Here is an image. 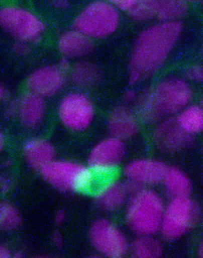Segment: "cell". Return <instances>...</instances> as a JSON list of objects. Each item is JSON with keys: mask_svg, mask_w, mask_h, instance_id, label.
Instances as JSON below:
<instances>
[{"mask_svg": "<svg viewBox=\"0 0 203 258\" xmlns=\"http://www.w3.org/2000/svg\"><path fill=\"white\" fill-rule=\"evenodd\" d=\"M20 214L14 206L7 202L2 203L0 206V225L5 230L12 231L21 224Z\"/></svg>", "mask_w": 203, "mask_h": 258, "instance_id": "cell-26", "label": "cell"}, {"mask_svg": "<svg viewBox=\"0 0 203 258\" xmlns=\"http://www.w3.org/2000/svg\"><path fill=\"white\" fill-rule=\"evenodd\" d=\"M182 30L181 24L176 21L161 22L141 32L130 59L129 82L131 85L149 78L162 68Z\"/></svg>", "mask_w": 203, "mask_h": 258, "instance_id": "cell-1", "label": "cell"}, {"mask_svg": "<svg viewBox=\"0 0 203 258\" xmlns=\"http://www.w3.org/2000/svg\"><path fill=\"white\" fill-rule=\"evenodd\" d=\"M135 102L138 117L145 123L153 124L163 120V115L154 98L153 88L144 89L138 95Z\"/></svg>", "mask_w": 203, "mask_h": 258, "instance_id": "cell-20", "label": "cell"}, {"mask_svg": "<svg viewBox=\"0 0 203 258\" xmlns=\"http://www.w3.org/2000/svg\"><path fill=\"white\" fill-rule=\"evenodd\" d=\"M166 204L155 190L142 187L129 196L125 218L131 230L137 235L159 233Z\"/></svg>", "mask_w": 203, "mask_h": 258, "instance_id": "cell-2", "label": "cell"}, {"mask_svg": "<svg viewBox=\"0 0 203 258\" xmlns=\"http://www.w3.org/2000/svg\"><path fill=\"white\" fill-rule=\"evenodd\" d=\"M167 167L162 161L141 158L128 163L124 172L128 180L146 187L162 183Z\"/></svg>", "mask_w": 203, "mask_h": 258, "instance_id": "cell-12", "label": "cell"}, {"mask_svg": "<svg viewBox=\"0 0 203 258\" xmlns=\"http://www.w3.org/2000/svg\"><path fill=\"white\" fill-rule=\"evenodd\" d=\"M138 117L137 113L128 106H117L113 109L108 118L110 134L121 141L130 140L139 129Z\"/></svg>", "mask_w": 203, "mask_h": 258, "instance_id": "cell-14", "label": "cell"}, {"mask_svg": "<svg viewBox=\"0 0 203 258\" xmlns=\"http://www.w3.org/2000/svg\"><path fill=\"white\" fill-rule=\"evenodd\" d=\"M188 10L187 3L183 1L165 0L159 1L157 12V18L162 22L178 21L182 17Z\"/></svg>", "mask_w": 203, "mask_h": 258, "instance_id": "cell-24", "label": "cell"}, {"mask_svg": "<svg viewBox=\"0 0 203 258\" xmlns=\"http://www.w3.org/2000/svg\"><path fill=\"white\" fill-rule=\"evenodd\" d=\"M11 186V183L9 180L6 177H3L1 179V190L2 192H7Z\"/></svg>", "mask_w": 203, "mask_h": 258, "instance_id": "cell-34", "label": "cell"}, {"mask_svg": "<svg viewBox=\"0 0 203 258\" xmlns=\"http://www.w3.org/2000/svg\"><path fill=\"white\" fill-rule=\"evenodd\" d=\"M24 154L27 163L35 169L41 170L55 160L53 145L43 139L28 141L25 145Z\"/></svg>", "mask_w": 203, "mask_h": 258, "instance_id": "cell-18", "label": "cell"}, {"mask_svg": "<svg viewBox=\"0 0 203 258\" xmlns=\"http://www.w3.org/2000/svg\"><path fill=\"white\" fill-rule=\"evenodd\" d=\"M14 50L16 54L19 55H25L30 52V47L27 43L25 42L19 41L14 45Z\"/></svg>", "mask_w": 203, "mask_h": 258, "instance_id": "cell-29", "label": "cell"}, {"mask_svg": "<svg viewBox=\"0 0 203 258\" xmlns=\"http://www.w3.org/2000/svg\"><path fill=\"white\" fill-rule=\"evenodd\" d=\"M201 223L203 225V211L201 212Z\"/></svg>", "mask_w": 203, "mask_h": 258, "instance_id": "cell-42", "label": "cell"}, {"mask_svg": "<svg viewBox=\"0 0 203 258\" xmlns=\"http://www.w3.org/2000/svg\"><path fill=\"white\" fill-rule=\"evenodd\" d=\"M10 93L9 90L5 86H1L0 88V99L2 102L8 101L9 99Z\"/></svg>", "mask_w": 203, "mask_h": 258, "instance_id": "cell-32", "label": "cell"}, {"mask_svg": "<svg viewBox=\"0 0 203 258\" xmlns=\"http://www.w3.org/2000/svg\"><path fill=\"white\" fill-rule=\"evenodd\" d=\"M14 256L17 258L21 257L22 256V253H21L20 252L16 253Z\"/></svg>", "mask_w": 203, "mask_h": 258, "instance_id": "cell-41", "label": "cell"}, {"mask_svg": "<svg viewBox=\"0 0 203 258\" xmlns=\"http://www.w3.org/2000/svg\"><path fill=\"white\" fill-rule=\"evenodd\" d=\"M53 241L57 246H61L63 244V239L62 234L56 231L53 235Z\"/></svg>", "mask_w": 203, "mask_h": 258, "instance_id": "cell-33", "label": "cell"}, {"mask_svg": "<svg viewBox=\"0 0 203 258\" xmlns=\"http://www.w3.org/2000/svg\"><path fill=\"white\" fill-rule=\"evenodd\" d=\"M89 237L93 246L103 256L120 258L130 251V246L123 232L107 219L94 222L90 229Z\"/></svg>", "mask_w": 203, "mask_h": 258, "instance_id": "cell-8", "label": "cell"}, {"mask_svg": "<svg viewBox=\"0 0 203 258\" xmlns=\"http://www.w3.org/2000/svg\"><path fill=\"white\" fill-rule=\"evenodd\" d=\"M65 72L59 67H41L29 77L27 85L30 91L43 98L56 95L66 85Z\"/></svg>", "mask_w": 203, "mask_h": 258, "instance_id": "cell-13", "label": "cell"}, {"mask_svg": "<svg viewBox=\"0 0 203 258\" xmlns=\"http://www.w3.org/2000/svg\"><path fill=\"white\" fill-rule=\"evenodd\" d=\"M138 95L133 90H128L126 91L124 95V99L125 102L131 103L136 101Z\"/></svg>", "mask_w": 203, "mask_h": 258, "instance_id": "cell-31", "label": "cell"}, {"mask_svg": "<svg viewBox=\"0 0 203 258\" xmlns=\"http://www.w3.org/2000/svg\"><path fill=\"white\" fill-rule=\"evenodd\" d=\"M153 140L161 152L167 154L181 153L192 147L194 137L180 126L176 117H169L160 121L154 129Z\"/></svg>", "mask_w": 203, "mask_h": 258, "instance_id": "cell-10", "label": "cell"}, {"mask_svg": "<svg viewBox=\"0 0 203 258\" xmlns=\"http://www.w3.org/2000/svg\"><path fill=\"white\" fill-rule=\"evenodd\" d=\"M155 235H138L130 245L131 255L137 258H158L163 254L162 242Z\"/></svg>", "mask_w": 203, "mask_h": 258, "instance_id": "cell-22", "label": "cell"}, {"mask_svg": "<svg viewBox=\"0 0 203 258\" xmlns=\"http://www.w3.org/2000/svg\"><path fill=\"white\" fill-rule=\"evenodd\" d=\"M119 21L118 10L111 2H95L82 10L73 27L90 38H102L114 33Z\"/></svg>", "mask_w": 203, "mask_h": 258, "instance_id": "cell-4", "label": "cell"}, {"mask_svg": "<svg viewBox=\"0 0 203 258\" xmlns=\"http://www.w3.org/2000/svg\"><path fill=\"white\" fill-rule=\"evenodd\" d=\"M12 256L11 251L6 246L0 248V258H9Z\"/></svg>", "mask_w": 203, "mask_h": 258, "instance_id": "cell-35", "label": "cell"}, {"mask_svg": "<svg viewBox=\"0 0 203 258\" xmlns=\"http://www.w3.org/2000/svg\"><path fill=\"white\" fill-rule=\"evenodd\" d=\"M52 4L56 8L64 9L69 6V2L67 1H54L52 2Z\"/></svg>", "mask_w": 203, "mask_h": 258, "instance_id": "cell-38", "label": "cell"}, {"mask_svg": "<svg viewBox=\"0 0 203 258\" xmlns=\"http://www.w3.org/2000/svg\"><path fill=\"white\" fill-rule=\"evenodd\" d=\"M69 62L67 57H64L63 58V59H62V60H60L59 67L61 69L64 71V72H65L66 70L69 69Z\"/></svg>", "mask_w": 203, "mask_h": 258, "instance_id": "cell-37", "label": "cell"}, {"mask_svg": "<svg viewBox=\"0 0 203 258\" xmlns=\"http://www.w3.org/2000/svg\"><path fill=\"white\" fill-rule=\"evenodd\" d=\"M130 196L125 182L111 180L96 191L95 200L98 207L106 212H114L127 202Z\"/></svg>", "mask_w": 203, "mask_h": 258, "instance_id": "cell-15", "label": "cell"}, {"mask_svg": "<svg viewBox=\"0 0 203 258\" xmlns=\"http://www.w3.org/2000/svg\"><path fill=\"white\" fill-rule=\"evenodd\" d=\"M197 254L199 257L203 258V239L199 243L198 249H197Z\"/></svg>", "mask_w": 203, "mask_h": 258, "instance_id": "cell-39", "label": "cell"}, {"mask_svg": "<svg viewBox=\"0 0 203 258\" xmlns=\"http://www.w3.org/2000/svg\"><path fill=\"white\" fill-rule=\"evenodd\" d=\"M64 219H65V214H64V212L63 211L58 212L56 215V217H55L56 223L58 225L62 224L64 221Z\"/></svg>", "mask_w": 203, "mask_h": 258, "instance_id": "cell-36", "label": "cell"}, {"mask_svg": "<svg viewBox=\"0 0 203 258\" xmlns=\"http://www.w3.org/2000/svg\"><path fill=\"white\" fill-rule=\"evenodd\" d=\"M164 189L170 198L189 196L192 191L191 180L183 170L178 167H167L162 182Z\"/></svg>", "mask_w": 203, "mask_h": 258, "instance_id": "cell-19", "label": "cell"}, {"mask_svg": "<svg viewBox=\"0 0 203 258\" xmlns=\"http://www.w3.org/2000/svg\"><path fill=\"white\" fill-rule=\"evenodd\" d=\"M176 119L183 130L191 136L203 133V108L201 105L186 106L178 113Z\"/></svg>", "mask_w": 203, "mask_h": 258, "instance_id": "cell-23", "label": "cell"}, {"mask_svg": "<svg viewBox=\"0 0 203 258\" xmlns=\"http://www.w3.org/2000/svg\"><path fill=\"white\" fill-rule=\"evenodd\" d=\"M202 53H203V47H202Z\"/></svg>", "mask_w": 203, "mask_h": 258, "instance_id": "cell-44", "label": "cell"}, {"mask_svg": "<svg viewBox=\"0 0 203 258\" xmlns=\"http://www.w3.org/2000/svg\"><path fill=\"white\" fill-rule=\"evenodd\" d=\"M159 1L142 0L137 1L134 7L129 12V15L134 21L146 22L157 17Z\"/></svg>", "mask_w": 203, "mask_h": 258, "instance_id": "cell-25", "label": "cell"}, {"mask_svg": "<svg viewBox=\"0 0 203 258\" xmlns=\"http://www.w3.org/2000/svg\"><path fill=\"white\" fill-rule=\"evenodd\" d=\"M5 143V138L3 137V135L2 134L1 136H0V148H1V150L3 149V147H4Z\"/></svg>", "mask_w": 203, "mask_h": 258, "instance_id": "cell-40", "label": "cell"}, {"mask_svg": "<svg viewBox=\"0 0 203 258\" xmlns=\"http://www.w3.org/2000/svg\"><path fill=\"white\" fill-rule=\"evenodd\" d=\"M154 98L164 117L178 114L189 105L192 90L186 81L179 78L164 80L153 88Z\"/></svg>", "mask_w": 203, "mask_h": 258, "instance_id": "cell-7", "label": "cell"}, {"mask_svg": "<svg viewBox=\"0 0 203 258\" xmlns=\"http://www.w3.org/2000/svg\"><path fill=\"white\" fill-rule=\"evenodd\" d=\"M101 76L99 68L86 61L76 63L70 73V79L74 85L84 89L96 85L100 80Z\"/></svg>", "mask_w": 203, "mask_h": 258, "instance_id": "cell-21", "label": "cell"}, {"mask_svg": "<svg viewBox=\"0 0 203 258\" xmlns=\"http://www.w3.org/2000/svg\"><path fill=\"white\" fill-rule=\"evenodd\" d=\"M44 98L30 91L19 99L18 115L26 127H37L43 121L46 109Z\"/></svg>", "mask_w": 203, "mask_h": 258, "instance_id": "cell-16", "label": "cell"}, {"mask_svg": "<svg viewBox=\"0 0 203 258\" xmlns=\"http://www.w3.org/2000/svg\"><path fill=\"white\" fill-rule=\"evenodd\" d=\"M4 30L19 41L35 42L40 39L45 26L36 15L23 8L8 6L0 12Z\"/></svg>", "mask_w": 203, "mask_h": 258, "instance_id": "cell-6", "label": "cell"}, {"mask_svg": "<svg viewBox=\"0 0 203 258\" xmlns=\"http://www.w3.org/2000/svg\"><path fill=\"white\" fill-rule=\"evenodd\" d=\"M41 171L44 178L61 191H81L93 182L89 167L73 161L54 160Z\"/></svg>", "mask_w": 203, "mask_h": 258, "instance_id": "cell-5", "label": "cell"}, {"mask_svg": "<svg viewBox=\"0 0 203 258\" xmlns=\"http://www.w3.org/2000/svg\"><path fill=\"white\" fill-rule=\"evenodd\" d=\"M201 106H202V108H203V98H202V101H201Z\"/></svg>", "mask_w": 203, "mask_h": 258, "instance_id": "cell-43", "label": "cell"}, {"mask_svg": "<svg viewBox=\"0 0 203 258\" xmlns=\"http://www.w3.org/2000/svg\"><path fill=\"white\" fill-rule=\"evenodd\" d=\"M201 211L188 197L171 198L164 209L159 233L164 240H178L201 221Z\"/></svg>", "mask_w": 203, "mask_h": 258, "instance_id": "cell-3", "label": "cell"}, {"mask_svg": "<svg viewBox=\"0 0 203 258\" xmlns=\"http://www.w3.org/2000/svg\"><path fill=\"white\" fill-rule=\"evenodd\" d=\"M186 80L195 83L203 82V66L195 64L188 68L185 72Z\"/></svg>", "mask_w": 203, "mask_h": 258, "instance_id": "cell-27", "label": "cell"}, {"mask_svg": "<svg viewBox=\"0 0 203 258\" xmlns=\"http://www.w3.org/2000/svg\"><path fill=\"white\" fill-rule=\"evenodd\" d=\"M19 104L18 101L10 102L5 109V115L8 117H14L18 115Z\"/></svg>", "mask_w": 203, "mask_h": 258, "instance_id": "cell-30", "label": "cell"}, {"mask_svg": "<svg viewBox=\"0 0 203 258\" xmlns=\"http://www.w3.org/2000/svg\"><path fill=\"white\" fill-rule=\"evenodd\" d=\"M60 52L66 57L79 58L88 55L94 50L91 38L74 30L64 32L59 41Z\"/></svg>", "mask_w": 203, "mask_h": 258, "instance_id": "cell-17", "label": "cell"}, {"mask_svg": "<svg viewBox=\"0 0 203 258\" xmlns=\"http://www.w3.org/2000/svg\"><path fill=\"white\" fill-rule=\"evenodd\" d=\"M94 114V105L88 97L83 93H69L60 103V120L70 130H85L92 123Z\"/></svg>", "mask_w": 203, "mask_h": 258, "instance_id": "cell-9", "label": "cell"}, {"mask_svg": "<svg viewBox=\"0 0 203 258\" xmlns=\"http://www.w3.org/2000/svg\"><path fill=\"white\" fill-rule=\"evenodd\" d=\"M136 2L137 1L135 0H118V1L111 2L118 10L120 9L121 11L128 12L134 7Z\"/></svg>", "mask_w": 203, "mask_h": 258, "instance_id": "cell-28", "label": "cell"}, {"mask_svg": "<svg viewBox=\"0 0 203 258\" xmlns=\"http://www.w3.org/2000/svg\"><path fill=\"white\" fill-rule=\"evenodd\" d=\"M126 148L123 141L106 138L92 148L88 157V165L92 172L104 175L114 171L123 161Z\"/></svg>", "mask_w": 203, "mask_h": 258, "instance_id": "cell-11", "label": "cell"}]
</instances>
